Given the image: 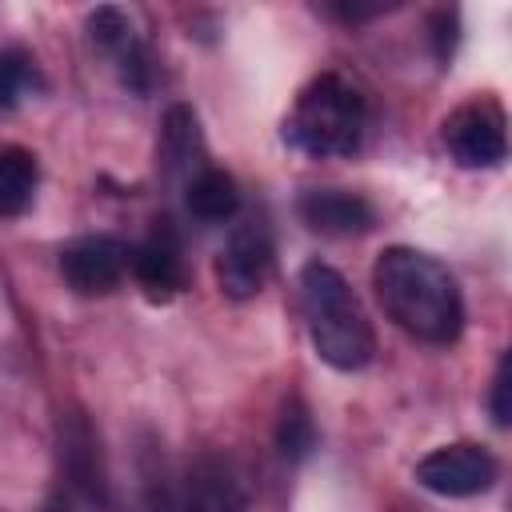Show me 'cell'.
I'll list each match as a JSON object with an SVG mask.
<instances>
[{
  "instance_id": "obj_1",
  "label": "cell",
  "mask_w": 512,
  "mask_h": 512,
  "mask_svg": "<svg viewBox=\"0 0 512 512\" xmlns=\"http://www.w3.org/2000/svg\"><path fill=\"white\" fill-rule=\"evenodd\" d=\"M372 288L388 320L424 344H452L464 332V296L456 276L420 248H384L372 264Z\"/></svg>"
},
{
  "instance_id": "obj_2",
  "label": "cell",
  "mask_w": 512,
  "mask_h": 512,
  "mask_svg": "<svg viewBox=\"0 0 512 512\" xmlns=\"http://www.w3.org/2000/svg\"><path fill=\"white\" fill-rule=\"evenodd\" d=\"M300 308L308 324V340L316 356L336 372H360L376 356L372 320L360 308L352 284L324 260H308L300 268Z\"/></svg>"
},
{
  "instance_id": "obj_3",
  "label": "cell",
  "mask_w": 512,
  "mask_h": 512,
  "mask_svg": "<svg viewBox=\"0 0 512 512\" xmlns=\"http://www.w3.org/2000/svg\"><path fill=\"white\" fill-rule=\"evenodd\" d=\"M364 128H368V100L340 72H320L316 80H308L292 112L284 116V140L312 160L352 156L364 140Z\"/></svg>"
},
{
  "instance_id": "obj_4",
  "label": "cell",
  "mask_w": 512,
  "mask_h": 512,
  "mask_svg": "<svg viewBox=\"0 0 512 512\" xmlns=\"http://www.w3.org/2000/svg\"><path fill=\"white\" fill-rule=\"evenodd\" d=\"M444 148L460 168H496L508 156V132H504V112L496 100L480 96L444 116Z\"/></svg>"
},
{
  "instance_id": "obj_5",
  "label": "cell",
  "mask_w": 512,
  "mask_h": 512,
  "mask_svg": "<svg viewBox=\"0 0 512 512\" xmlns=\"http://www.w3.org/2000/svg\"><path fill=\"white\" fill-rule=\"evenodd\" d=\"M276 264V240L264 220H244L228 232L220 256H216V284L228 300H252Z\"/></svg>"
},
{
  "instance_id": "obj_6",
  "label": "cell",
  "mask_w": 512,
  "mask_h": 512,
  "mask_svg": "<svg viewBox=\"0 0 512 512\" xmlns=\"http://www.w3.org/2000/svg\"><path fill=\"white\" fill-rule=\"evenodd\" d=\"M496 456L480 444H444V448H432L420 464H416V484L436 492V496H452V500H464V496H480L496 484Z\"/></svg>"
},
{
  "instance_id": "obj_7",
  "label": "cell",
  "mask_w": 512,
  "mask_h": 512,
  "mask_svg": "<svg viewBox=\"0 0 512 512\" xmlns=\"http://www.w3.org/2000/svg\"><path fill=\"white\" fill-rule=\"evenodd\" d=\"M180 512H252L244 472L224 452H200L180 480Z\"/></svg>"
},
{
  "instance_id": "obj_8",
  "label": "cell",
  "mask_w": 512,
  "mask_h": 512,
  "mask_svg": "<svg viewBox=\"0 0 512 512\" xmlns=\"http://www.w3.org/2000/svg\"><path fill=\"white\" fill-rule=\"evenodd\" d=\"M128 272V244L116 236H76L60 248V276L80 296H108Z\"/></svg>"
},
{
  "instance_id": "obj_9",
  "label": "cell",
  "mask_w": 512,
  "mask_h": 512,
  "mask_svg": "<svg viewBox=\"0 0 512 512\" xmlns=\"http://www.w3.org/2000/svg\"><path fill=\"white\" fill-rule=\"evenodd\" d=\"M128 272L152 304H168L184 292V248L168 220H156L148 236L128 248Z\"/></svg>"
},
{
  "instance_id": "obj_10",
  "label": "cell",
  "mask_w": 512,
  "mask_h": 512,
  "mask_svg": "<svg viewBox=\"0 0 512 512\" xmlns=\"http://www.w3.org/2000/svg\"><path fill=\"white\" fill-rule=\"evenodd\" d=\"M60 464L64 476L72 484L76 496H84L96 508H108V472H104V452H100V436L88 424L84 412H68L60 420Z\"/></svg>"
},
{
  "instance_id": "obj_11",
  "label": "cell",
  "mask_w": 512,
  "mask_h": 512,
  "mask_svg": "<svg viewBox=\"0 0 512 512\" xmlns=\"http://www.w3.org/2000/svg\"><path fill=\"white\" fill-rule=\"evenodd\" d=\"M88 36L116 64L120 80L132 92H148L152 88V56H148V48L140 44V36L132 32V20L120 8L104 4V8L88 12Z\"/></svg>"
},
{
  "instance_id": "obj_12",
  "label": "cell",
  "mask_w": 512,
  "mask_h": 512,
  "mask_svg": "<svg viewBox=\"0 0 512 512\" xmlns=\"http://www.w3.org/2000/svg\"><path fill=\"white\" fill-rule=\"evenodd\" d=\"M296 216L320 236H364L376 224V208L348 188H304Z\"/></svg>"
},
{
  "instance_id": "obj_13",
  "label": "cell",
  "mask_w": 512,
  "mask_h": 512,
  "mask_svg": "<svg viewBox=\"0 0 512 512\" xmlns=\"http://www.w3.org/2000/svg\"><path fill=\"white\" fill-rule=\"evenodd\" d=\"M184 204H188V212H192L196 220H204V224H224V220H232V216L240 212V184H236L232 172H224V168H216V164H204V168H196V172L188 176V184H184Z\"/></svg>"
},
{
  "instance_id": "obj_14",
  "label": "cell",
  "mask_w": 512,
  "mask_h": 512,
  "mask_svg": "<svg viewBox=\"0 0 512 512\" xmlns=\"http://www.w3.org/2000/svg\"><path fill=\"white\" fill-rule=\"evenodd\" d=\"M160 160L172 168V172H196L204 168V140H200V120L188 104H172L164 112V124H160Z\"/></svg>"
},
{
  "instance_id": "obj_15",
  "label": "cell",
  "mask_w": 512,
  "mask_h": 512,
  "mask_svg": "<svg viewBox=\"0 0 512 512\" xmlns=\"http://www.w3.org/2000/svg\"><path fill=\"white\" fill-rule=\"evenodd\" d=\"M36 156L20 144H4L0 148V216H20L32 196H36Z\"/></svg>"
},
{
  "instance_id": "obj_16",
  "label": "cell",
  "mask_w": 512,
  "mask_h": 512,
  "mask_svg": "<svg viewBox=\"0 0 512 512\" xmlns=\"http://www.w3.org/2000/svg\"><path fill=\"white\" fill-rule=\"evenodd\" d=\"M44 88L40 64L24 52V48H4L0 52V112L20 108L28 96H36Z\"/></svg>"
},
{
  "instance_id": "obj_17",
  "label": "cell",
  "mask_w": 512,
  "mask_h": 512,
  "mask_svg": "<svg viewBox=\"0 0 512 512\" xmlns=\"http://www.w3.org/2000/svg\"><path fill=\"white\" fill-rule=\"evenodd\" d=\"M276 448H280V456H284L288 464L304 460V456L316 448V424H312V416H308V408H304L300 396H292V400L280 408V420H276Z\"/></svg>"
},
{
  "instance_id": "obj_18",
  "label": "cell",
  "mask_w": 512,
  "mask_h": 512,
  "mask_svg": "<svg viewBox=\"0 0 512 512\" xmlns=\"http://www.w3.org/2000/svg\"><path fill=\"white\" fill-rule=\"evenodd\" d=\"M488 412H492L496 428H508V420H512V404H508V352L496 360L492 388H488Z\"/></svg>"
},
{
  "instance_id": "obj_19",
  "label": "cell",
  "mask_w": 512,
  "mask_h": 512,
  "mask_svg": "<svg viewBox=\"0 0 512 512\" xmlns=\"http://www.w3.org/2000/svg\"><path fill=\"white\" fill-rule=\"evenodd\" d=\"M436 32H432V40H436V56L440 60H448L452 56V44H456V12H436Z\"/></svg>"
},
{
  "instance_id": "obj_20",
  "label": "cell",
  "mask_w": 512,
  "mask_h": 512,
  "mask_svg": "<svg viewBox=\"0 0 512 512\" xmlns=\"http://www.w3.org/2000/svg\"><path fill=\"white\" fill-rule=\"evenodd\" d=\"M332 16H340V20H372V16H380V12H388L392 4H324Z\"/></svg>"
},
{
  "instance_id": "obj_21",
  "label": "cell",
  "mask_w": 512,
  "mask_h": 512,
  "mask_svg": "<svg viewBox=\"0 0 512 512\" xmlns=\"http://www.w3.org/2000/svg\"><path fill=\"white\" fill-rule=\"evenodd\" d=\"M44 512H72V508H68V500H64V496H52V500L44 504Z\"/></svg>"
}]
</instances>
